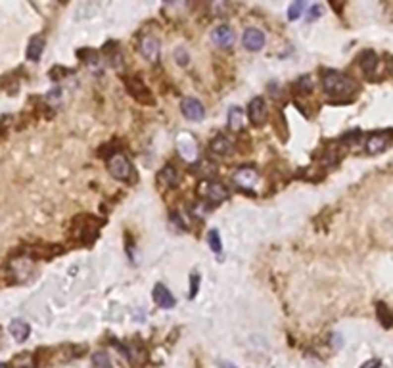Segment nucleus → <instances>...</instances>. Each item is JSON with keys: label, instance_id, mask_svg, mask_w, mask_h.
<instances>
[{"label": "nucleus", "instance_id": "1", "mask_svg": "<svg viewBox=\"0 0 393 368\" xmlns=\"http://www.w3.org/2000/svg\"><path fill=\"white\" fill-rule=\"evenodd\" d=\"M322 87H324V92L328 96H332L336 100H341V98H349L357 90V83L353 79H349L347 75L328 69L322 75Z\"/></svg>", "mask_w": 393, "mask_h": 368}, {"label": "nucleus", "instance_id": "2", "mask_svg": "<svg viewBox=\"0 0 393 368\" xmlns=\"http://www.w3.org/2000/svg\"><path fill=\"white\" fill-rule=\"evenodd\" d=\"M108 171H110V175L115 177L117 180H127L132 173V165L125 154L117 152L112 158H108Z\"/></svg>", "mask_w": 393, "mask_h": 368}, {"label": "nucleus", "instance_id": "3", "mask_svg": "<svg viewBox=\"0 0 393 368\" xmlns=\"http://www.w3.org/2000/svg\"><path fill=\"white\" fill-rule=\"evenodd\" d=\"M198 196H202L209 202H215V204H221L228 198V190L221 184V182H215V180H202L200 186H198Z\"/></svg>", "mask_w": 393, "mask_h": 368}, {"label": "nucleus", "instance_id": "4", "mask_svg": "<svg viewBox=\"0 0 393 368\" xmlns=\"http://www.w3.org/2000/svg\"><path fill=\"white\" fill-rule=\"evenodd\" d=\"M180 111L190 121H202L205 117L204 104L200 100H196V98H182L180 100Z\"/></svg>", "mask_w": 393, "mask_h": 368}, {"label": "nucleus", "instance_id": "5", "mask_svg": "<svg viewBox=\"0 0 393 368\" xmlns=\"http://www.w3.org/2000/svg\"><path fill=\"white\" fill-rule=\"evenodd\" d=\"M125 85H127V90L131 92L132 98H136L138 102L142 104H154V96H152V92L148 90L144 83L140 81V79H136V77H132V79H127L125 81Z\"/></svg>", "mask_w": 393, "mask_h": 368}, {"label": "nucleus", "instance_id": "6", "mask_svg": "<svg viewBox=\"0 0 393 368\" xmlns=\"http://www.w3.org/2000/svg\"><path fill=\"white\" fill-rule=\"evenodd\" d=\"M257 178H259L257 177V171H255V169H251V167H240V169L232 175L234 184H236L238 188H244V190H251V188H255Z\"/></svg>", "mask_w": 393, "mask_h": 368}, {"label": "nucleus", "instance_id": "7", "mask_svg": "<svg viewBox=\"0 0 393 368\" xmlns=\"http://www.w3.org/2000/svg\"><path fill=\"white\" fill-rule=\"evenodd\" d=\"M242 45L246 50L249 52H257L265 46V33L257 27H249V29L244 31V37H242Z\"/></svg>", "mask_w": 393, "mask_h": 368}, {"label": "nucleus", "instance_id": "8", "mask_svg": "<svg viewBox=\"0 0 393 368\" xmlns=\"http://www.w3.org/2000/svg\"><path fill=\"white\" fill-rule=\"evenodd\" d=\"M176 146H178L180 156H182L186 161L198 159V146H196V140L192 138V134H188V133L180 134L178 140H176Z\"/></svg>", "mask_w": 393, "mask_h": 368}, {"label": "nucleus", "instance_id": "9", "mask_svg": "<svg viewBox=\"0 0 393 368\" xmlns=\"http://www.w3.org/2000/svg\"><path fill=\"white\" fill-rule=\"evenodd\" d=\"M390 136H392L390 131L370 134V136H368V140H366V144H364V150H366L370 156L380 154L382 150H386V148H388V144H390Z\"/></svg>", "mask_w": 393, "mask_h": 368}, {"label": "nucleus", "instance_id": "10", "mask_svg": "<svg viewBox=\"0 0 393 368\" xmlns=\"http://www.w3.org/2000/svg\"><path fill=\"white\" fill-rule=\"evenodd\" d=\"M248 115L251 119V123L253 125H263L265 121H267V104L263 100L261 96H257V98H253L248 105Z\"/></svg>", "mask_w": 393, "mask_h": 368}, {"label": "nucleus", "instance_id": "11", "mask_svg": "<svg viewBox=\"0 0 393 368\" xmlns=\"http://www.w3.org/2000/svg\"><path fill=\"white\" fill-rule=\"evenodd\" d=\"M211 39L221 48H230L234 45V31L228 25L223 23V25H217L215 29L211 31Z\"/></svg>", "mask_w": 393, "mask_h": 368}, {"label": "nucleus", "instance_id": "12", "mask_svg": "<svg viewBox=\"0 0 393 368\" xmlns=\"http://www.w3.org/2000/svg\"><path fill=\"white\" fill-rule=\"evenodd\" d=\"M152 297H154L156 305L161 307V309H173V307H175V303H176L173 294H171L163 284H156V286H154Z\"/></svg>", "mask_w": 393, "mask_h": 368}, {"label": "nucleus", "instance_id": "13", "mask_svg": "<svg viewBox=\"0 0 393 368\" xmlns=\"http://www.w3.org/2000/svg\"><path fill=\"white\" fill-rule=\"evenodd\" d=\"M140 54H142L146 59L154 61V59L160 56V41H158L154 35H144V37L140 39Z\"/></svg>", "mask_w": 393, "mask_h": 368}, {"label": "nucleus", "instance_id": "14", "mask_svg": "<svg viewBox=\"0 0 393 368\" xmlns=\"http://www.w3.org/2000/svg\"><path fill=\"white\" fill-rule=\"evenodd\" d=\"M209 148H211V152H213V154H217V156H230V154H234L232 138H228V136H223V134L215 136V138L211 140Z\"/></svg>", "mask_w": 393, "mask_h": 368}, {"label": "nucleus", "instance_id": "15", "mask_svg": "<svg viewBox=\"0 0 393 368\" xmlns=\"http://www.w3.org/2000/svg\"><path fill=\"white\" fill-rule=\"evenodd\" d=\"M8 330H10L12 338H14L17 343H23L25 339L29 338V334H31L29 324L25 322V320H21V318H15V320H12Z\"/></svg>", "mask_w": 393, "mask_h": 368}, {"label": "nucleus", "instance_id": "16", "mask_svg": "<svg viewBox=\"0 0 393 368\" xmlns=\"http://www.w3.org/2000/svg\"><path fill=\"white\" fill-rule=\"evenodd\" d=\"M228 127L232 129V131H242L244 127H246V115H244V111L238 107V105H234L230 107V111H228Z\"/></svg>", "mask_w": 393, "mask_h": 368}, {"label": "nucleus", "instance_id": "17", "mask_svg": "<svg viewBox=\"0 0 393 368\" xmlns=\"http://www.w3.org/2000/svg\"><path fill=\"white\" fill-rule=\"evenodd\" d=\"M43 50H44V37L37 35V37H33L29 41V46H27V58H29L31 61H39L41 56H43Z\"/></svg>", "mask_w": 393, "mask_h": 368}, {"label": "nucleus", "instance_id": "18", "mask_svg": "<svg viewBox=\"0 0 393 368\" xmlns=\"http://www.w3.org/2000/svg\"><path fill=\"white\" fill-rule=\"evenodd\" d=\"M176 180H178V175H176V169L173 165H165L158 175V182L163 184V186H176Z\"/></svg>", "mask_w": 393, "mask_h": 368}, {"label": "nucleus", "instance_id": "19", "mask_svg": "<svg viewBox=\"0 0 393 368\" xmlns=\"http://www.w3.org/2000/svg\"><path fill=\"white\" fill-rule=\"evenodd\" d=\"M361 67L366 75H372L378 67V56L372 50H364L361 54Z\"/></svg>", "mask_w": 393, "mask_h": 368}, {"label": "nucleus", "instance_id": "20", "mask_svg": "<svg viewBox=\"0 0 393 368\" xmlns=\"http://www.w3.org/2000/svg\"><path fill=\"white\" fill-rule=\"evenodd\" d=\"M12 368H37V361H35V355L25 351V353L15 355L12 359Z\"/></svg>", "mask_w": 393, "mask_h": 368}, {"label": "nucleus", "instance_id": "21", "mask_svg": "<svg viewBox=\"0 0 393 368\" xmlns=\"http://www.w3.org/2000/svg\"><path fill=\"white\" fill-rule=\"evenodd\" d=\"M376 315H378V320L386 328H392L393 326V313L390 311V307L386 303H378L376 305Z\"/></svg>", "mask_w": 393, "mask_h": 368}, {"label": "nucleus", "instance_id": "22", "mask_svg": "<svg viewBox=\"0 0 393 368\" xmlns=\"http://www.w3.org/2000/svg\"><path fill=\"white\" fill-rule=\"evenodd\" d=\"M92 367L94 368H112V359L110 355L104 351H96L92 353Z\"/></svg>", "mask_w": 393, "mask_h": 368}, {"label": "nucleus", "instance_id": "23", "mask_svg": "<svg viewBox=\"0 0 393 368\" xmlns=\"http://www.w3.org/2000/svg\"><path fill=\"white\" fill-rule=\"evenodd\" d=\"M207 240H209V248L211 251H215V253H221L223 250V242H221V236H219V230H209V234H207Z\"/></svg>", "mask_w": 393, "mask_h": 368}, {"label": "nucleus", "instance_id": "24", "mask_svg": "<svg viewBox=\"0 0 393 368\" xmlns=\"http://www.w3.org/2000/svg\"><path fill=\"white\" fill-rule=\"evenodd\" d=\"M295 90H297V92H301V94L311 92V90H313V79H311L309 75L299 77V79H297V83H295Z\"/></svg>", "mask_w": 393, "mask_h": 368}, {"label": "nucleus", "instance_id": "25", "mask_svg": "<svg viewBox=\"0 0 393 368\" xmlns=\"http://www.w3.org/2000/svg\"><path fill=\"white\" fill-rule=\"evenodd\" d=\"M175 61L178 65H188L190 61V56L188 52H186V48H182V46H178L175 50Z\"/></svg>", "mask_w": 393, "mask_h": 368}, {"label": "nucleus", "instance_id": "26", "mask_svg": "<svg viewBox=\"0 0 393 368\" xmlns=\"http://www.w3.org/2000/svg\"><path fill=\"white\" fill-rule=\"evenodd\" d=\"M303 6H305V4H303L301 0H299V2H293L290 8H288V19H291V21L297 19L299 14H301V10H303Z\"/></svg>", "mask_w": 393, "mask_h": 368}, {"label": "nucleus", "instance_id": "27", "mask_svg": "<svg viewBox=\"0 0 393 368\" xmlns=\"http://www.w3.org/2000/svg\"><path fill=\"white\" fill-rule=\"evenodd\" d=\"M58 357H59V361H69V359L75 357V347H73V345H61Z\"/></svg>", "mask_w": 393, "mask_h": 368}, {"label": "nucleus", "instance_id": "28", "mask_svg": "<svg viewBox=\"0 0 393 368\" xmlns=\"http://www.w3.org/2000/svg\"><path fill=\"white\" fill-rule=\"evenodd\" d=\"M198 288H200V274H192V278H190V297H196V292H198Z\"/></svg>", "mask_w": 393, "mask_h": 368}, {"label": "nucleus", "instance_id": "29", "mask_svg": "<svg viewBox=\"0 0 393 368\" xmlns=\"http://www.w3.org/2000/svg\"><path fill=\"white\" fill-rule=\"evenodd\" d=\"M321 12H322V8H321V6H319V4H317V6H313V8H311V12H309V21H313V19H317Z\"/></svg>", "mask_w": 393, "mask_h": 368}, {"label": "nucleus", "instance_id": "30", "mask_svg": "<svg viewBox=\"0 0 393 368\" xmlns=\"http://www.w3.org/2000/svg\"><path fill=\"white\" fill-rule=\"evenodd\" d=\"M382 367V363H380L378 359H370V361H366L361 368H380Z\"/></svg>", "mask_w": 393, "mask_h": 368}, {"label": "nucleus", "instance_id": "31", "mask_svg": "<svg viewBox=\"0 0 393 368\" xmlns=\"http://www.w3.org/2000/svg\"><path fill=\"white\" fill-rule=\"evenodd\" d=\"M219 367L221 368H236L232 363H219Z\"/></svg>", "mask_w": 393, "mask_h": 368}, {"label": "nucleus", "instance_id": "32", "mask_svg": "<svg viewBox=\"0 0 393 368\" xmlns=\"http://www.w3.org/2000/svg\"><path fill=\"white\" fill-rule=\"evenodd\" d=\"M0 368H10V367H8L6 363H0Z\"/></svg>", "mask_w": 393, "mask_h": 368}]
</instances>
